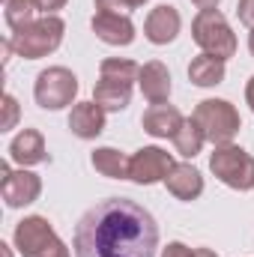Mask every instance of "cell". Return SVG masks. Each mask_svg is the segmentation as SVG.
<instances>
[{
    "label": "cell",
    "instance_id": "52a82bcc",
    "mask_svg": "<svg viewBox=\"0 0 254 257\" xmlns=\"http://www.w3.org/2000/svg\"><path fill=\"white\" fill-rule=\"evenodd\" d=\"M78 96V78L72 69L66 66H48L36 75L33 84V99L39 108L45 111H63L66 105H72Z\"/></svg>",
    "mask_w": 254,
    "mask_h": 257
},
{
    "label": "cell",
    "instance_id": "ffe728a7",
    "mask_svg": "<svg viewBox=\"0 0 254 257\" xmlns=\"http://www.w3.org/2000/svg\"><path fill=\"white\" fill-rule=\"evenodd\" d=\"M36 12H39L36 0H6V3H3V18H6V24H9L12 36L21 33V30H27V27L36 21Z\"/></svg>",
    "mask_w": 254,
    "mask_h": 257
},
{
    "label": "cell",
    "instance_id": "9a60e30c",
    "mask_svg": "<svg viewBox=\"0 0 254 257\" xmlns=\"http://www.w3.org/2000/svg\"><path fill=\"white\" fill-rule=\"evenodd\" d=\"M165 186L177 200H197L203 194V177L197 168L183 162V165H174V171L165 177Z\"/></svg>",
    "mask_w": 254,
    "mask_h": 257
},
{
    "label": "cell",
    "instance_id": "cb8c5ba5",
    "mask_svg": "<svg viewBox=\"0 0 254 257\" xmlns=\"http://www.w3.org/2000/svg\"><path fill=\"white\" fill-rule=\"evenodd\" d=\"M129 6L126 0H96V12H117V15H126Z\"/></svg>",
    "mask_w": 254,
    "mask_h": 257
},
{
    "label": "cell",
    "instance_id": "d6986e66",
    "mask_svg": "<svg viewBox=\"0 0 254 257\" xmlns=\"http://www.w3.org/2000/svg\"><path fill=\"white\" fill-rule=\"evenodd\" d=\"M189 78L194 87H215L224 81V60L212 54H197L189 63Z\"/></svg>",
    "mask_w": 254,
    "mask_h": 257
},
{
    "label": "cell",
    "instance_id": "83f0119b",
    "mask_svg": "<svg viewBox=\"0 0 254 257\" xmlns=\"http://www.w3.org/2000/svg\"><path fill=\"white\" fill-rule=\"evenodd\" d=\"M245 102H248V108L254 111V75L248 78V84H245Z\"/></svg>",
    "mask_w": 254,
    "mask_h": 257
},
{
    "label": "cell",
    "instance_id": "9c48e42d",
    "mask_svg": "<svg viewBox=\"0 0 254 257\" xmlns=\"http://www.w3.org/2000/svg\"><path fill=\"white\" fill-rule=\"evenodd\" d=\"M0 194H3V200H6V206H12V209L30 206V203L42 194V180H39L36 174H30L27 168L9 171V165L3 162V165H0Z\"/></svg>",
    "mask_w": 254,
    "mask_h": 257
},
{
    "label": "cell",
    "instance_id": "2e32d148",
    "mask_svg": "<svg viewBox=\"0 0 254 257\" xmlns=\"http://www.w3.org/2000/svg\"><path fill=\"white\" fill-rule=\"evenodd\" d=\"M141 123H144V132L153 138H174L180 132V126L186 123V117L174 105H153Z\"/></svg>",
    "mask_w": 254,
    "mask_h": 257
},
{
    "label": "cell",
    "instance_id": "6da1fadb",
    "mask_svg": "<svg viewBox=\"0 0 254 257\" xmlns=\"http://www.w3.org/2000/svg\"><path fill=\"white\" fill-rule=\"evenodd\" d=\"M72 248L75 257H156L159 224L132 197H105L78 218Z\"/></svg>",
    "mask_w": 254,
    "mask_h": 257
},
{
    "label": "cell",
    "instance_id": "f1b7e54d",
    "mask_svg": "<svg viewBox=\"0 0 254 257\" xmlns=\"http://www.w3.org/2000/svg\"><path fill=\"white\" fill-rule=\"evenodd\" d=\"M191 3H194L197 9H215V6H218L221 0H191Z\"/></svg>",
    "mask_w": 254,
    "mask_h": 257
},
{
    "label": "cell",
    "instance_id": "e0dca14e",
    "mask_svg": "<svg viewBox=\"0 0 254 257\" xmlns=\"http://www.w3.org/2000/svg\"><path fill=\"white\" fill-rule=\"evenodd\" d=\"M93 102L108 114V111H123L132 102V84L123 81H111V78H99L93 87Z\"/></svg>",
    "mask_w": 254,
    "mask_h": 257
},
{
    "label": "cell",
    "instance_id": "484cf974",
    "mask_svg": "<svg viewBox=\"0 0 254 257\" xmlns=\"http://www.w3.org/2000/svg\"><path fill=\"white\" fill-rule=\"evenodd\" d=\"M162 257H194V251H191L189 245H183V242H168Z\"/></svg>",
    "mask_w": 254,
    "mask_h": 257
},
{
    "label": "cell",
    "instance_id": "30bf717a",
    "mask_svg": "<svg viewBox=\"0 0 254 257\" xmlns=\"http://www.w3.org/2000/svg\"><path fill=\"white\" fill-rule=\"evenodd\" d=\"M180 27H183V18H180L177 6L162 3V6H156V9L147 15V21H144V36H147L153 45H168V42H174V39L180 36Z\"/></svg>",
    "mask_w": 254,
    "mask_h": 257
},
{
    "label": "cell",
    "instance_id": "5b68a950",
    "mask_svg": "<svg viewBox=\"0 0 254 257\" xmlns=\"http://www.w3.org/2000/svg\"><path fill=\"white\" fill-rule=\"evenodd\" d=\"M194 123L200 126L203 138L212 141L215 147L221 144H230L236 138V132L242 128V120H239V111L227 102V99H203L197 108H194Z\"/></svg>",
    "mask_w": 254,
    "mask_h": 257
},
{
    "label": "cell",
    "instance_id": "d6a6232c",
    "mask_svg": "<svg viewBox=\"0 0 254 257\" xmlns=\"http://www.w3.org/2000/svg\"><path fill=\"white\" fill-rule=\"evenodd\" d=\"M3 248V257H12V251H9V245H0Z\"/></svg>",
    "mask_w": 254,
    "mask_h": 257
},
{
    "label": "cell",
    "instance_id": "8fae6325",
    "mask_svg": "<svg viewBox=\"0 0 254 257\" xmlns=\"http://www.w3.org/2000/svg\"><path fill=\"white\" fill-rule=\"evenodd\" d=\"M93 33L105 45H132L135 42V24L129 15L117 12H96L93 15Z\"/></svg>",
    "mask_w": 254,
    "mask_h": 257
},
{
    "label": "cell",
    "instance_id": "8992f818",
    "mask_svg": "<svg viewBox=\"0 0 254 257\" xmlns=\"http://www.w3.org/2000/svg\"><path fill=\"white\" fill-rule=\"evenodd\" d=\"M209 171L236 192H251L254 189V156H248L236 144H221L209 156Z\"/></svg>",
    "mask_w": 254,
    "mask_h": 257
},
{
    "label": "cell",
    "instance_id": "3957f363",
    "mask_svg": "<svg viewBox=\"0 0 254 257\" xmlns=\"http://www.w3.org/2000/svg\"><path fill=\"white\" fill-rule=\"evenodd\" d=\"M191 39L200 45L203 54L227 60L236 54V33L230 30L227 18L218 9H200L191 21Z\"/></svg>",
    "mask_w": 254,
    "mask_h": 257
},
{
    "label": "cell",
    "instance_id": "d4e9b609",
    "mask_svg": "<svg viewBox=\"0 0 254 257\" xmlns=\"http://www.w3.org/2000/svg\"><path fill=\"white\" fill-rule=\"evenodd\" d=\"M236 15L245 27H254V0H239L236 3Z\"/></svg>",
    "mask_w": 254,
    "mask_h": 257
},
{
    "label": "cell",
    "instance_id": "5bb4252c",
    "mask_svg": "<svg viewBox=\"0 0 254 257\" xmlns=\"http://www.w3.org/2000/svg\"><path fill=\"white\" fill-rule=\"evenodd\" d=\"M69 128L81 141H93L105 132V111L96 102H78L69 114Z\"/></svg>",
    "mask_w": 254,
    "mask_h": 257
},
{
    "label": "cell",
    "instance_id": "f546056e",
    "mask_svg": "<svg viewBox=\"0 0 254 257\" xmlns=\"http://www.w3.org/2000/svg\"><path fill=\"white\" fill-rule=\"evenodd\" d=\"M194 257H218L212 248H194Z\"/></svg>",
    "mask_w": 254,
    "mask_h": 257
},
{
    "label": "cell",
    "instance_id": "44dd1931",
    "mask_svg": "<svg viewBox=\"0 0 254 257\" xmlns=\"http://www.w3.org/2000/svg\"><path fill=\"white\" fill-rule=\"evenodd\" d=\"M171 141H174V147H177V153H180V156H186V159H194V156L203 150V141H206V138H203L200 126L194 123V117H189V120L180 126V132H177Z\"/></svg>",
    "mask_w": 254,
    "mask_h": 257
},
{
    "label": "cell",
    "instance_id": "4dcf8cb0",
    "mask_svg": "<svg viewBox=\"0 0 254 257\" xmlns=\"http://www.w3.org/2000/svg\"><path fill=\"white\" fill-rule=\"evenodd\" d=\"M129 6H132V9H135V6H144V3H150V0H126Z\"/></svg>",
    "mask_w": 254,
    "mask_h": 257
},
{
    "label": "cell",
    "instance_id": "ac0fdd59",
    "mask_svg": "<svg viewBox=\"0 0 254 257\" xmlns=\"http://www.w3.org/2000/svg\"><path fill=\"white\" fill-rule=\"evenodd\" d=\"M90 165H93L102 177H108V180H129V156L120 153V150H114V147H99V150H93Z\"/></svg>",
    "mask_w": 254,
    "mask_h": 257
},
{
    "label": "cell",
    "instance_id": "7c38bea8",
    "mask_svg": "<svg viewBox=\"0 0 254 257\" xmlns=\"http://www.w3.org/2000/svg\"><path fill=\"white\" fill-rule=\"evenodd\" d=\"M138 84H141V93L150 105H165L171 96V72L162 60H150L141 66Z\"/></svg>",
    "mask_w": 254,
    "mask_h": 257
},
{
    "label": "cell",
    "instance_id": "7402d4cb",
    "mask_svg": "<svg viewBox=\"0 0 254 257\" xmlns=\"http://www.w3.org/2000/svg\"><path fill=\"white\" fill-rule=\"evenodd\" d=\"M99 75H102V78H111V81L132 84V81H138V75H141V66L132 63V60L108 57V60H102V66H99Z\"/></svg>",
    "mask_w": 254,
    "mask_h": 257
},
{
    "label": "cell",
    "instance_id": "ba28073f",
    "mask_svg": "<svg viewBox=\"0 0 254 257\" xmlns=\"http://www.w3.org/2000/svg\"><path fill=\"white\" fill-rule=\"evenodd\" d=\"M174 159L171 153H165L162 147H144L129 159V180L138 186H153V183H165V177L174 171Z\"/></svg>",
    "mask_w": 254,
    "mask_h": 257
},
{
    "label": "cell",
    "instance_id": "277c9868",
    "mask_svg": "<svg viewBox=\"0 0 254 257\" xmlns=\"http://www.w3.org/2000/svg\"><path fill=\"white\" fill-rule=\"evenodd\" d=\"M63 33H66L63 18H57V15H42V18H36L27 30H21V33L12 36V48H15V54L24 57V60H42V57H48L51 51L60 48Z\"/></svg>",
    "mask_w": 254,
    "mask_h": 257
},
{
    "label": "cell",
    "instance_id": "836d02e7",
    "mask_svg": "<svg viewBox=\"0 0 254 257\" xmlns=\"http://www.w3.org/2000/svg\"><path fill=\"white\" fill-rule=\"evenodd\" d=\"M3 3H6V0H3Z\"/></svg>",
    "mask_w": 254,
    "mask_h": 257
},
{
    "label": "cell",
    "instance_id": "4fadbf2b",
    "mask_svg": "<svg viewBox=\"0 0 254 257\" xmlns=\"http://www.w3.org/2000/svg\"><path fill=\"white\" fill-rule=\"evenodd\" d=\"M9 159L21 168H30V165H42L48 159V150H45V138L36 132V128H24L12 138L9 144Z\"/></svg>",
    "mask_w": 254,
    "mask_h": 257
},
{
    "label": "cell",
    "instance_id": "1f68e13d",
    "mask_svg": "<svg viewBox=\"0 0 254 257\" xmlns=\"http://www.w3.org/2000/svg\"><path fill=\"white\" fill-rule=\"evenodd\" d=\"M248 51H251V57H254V27H251V36H248Z\"/></svg>",
    "mask_w": 254,
    "mask_h": 257
},
{
    "label": "cell",
    "instance_id": "603a6c76",
    "mask_svg": "<svg viewBox=\"0 0 254 257\" xmlns=\"http://www.w3.org/2000/svg\"><path fill=\"white\" fill-rule=\"evenodd\" d=\"M3 128L0 132H9V128H15V123H18V102H15V96L12 93H6L3 96Z\"/></svg>",
    "mask_w": 254,
    "mask_h": 257
},
{
    "label": "cell",
    "instance_id": "7a4b0ae2",
    "mask_svg": "<svg viewBox=\"0 0 254 257\" xmlns=\"http://www.w3.org/2000/svg\"><path fill=\"white\" fill-rule=\"evenodd\" d=\"M15 248L21 257H72L51 221L42 215H27L15 224Z\"/></svg>",
    "mask_w": 254,
    "mask_h": 257
},
{
    "label": "cell",
    "instance_id": "4316f807",
    "mask_svg": "<svg viewBox=\"0 0 254 257\" xmlns=\"http://www.w3.org/2000/svg\"><path fill=\"white\" fill-rule=\"evenodd\" d=\"M69 0H36V6H39V12H45V15H57L60 9H63Z\"/></svg>",
    "mask_w": 254,
    "mask_h": 257
}]
</instances>
